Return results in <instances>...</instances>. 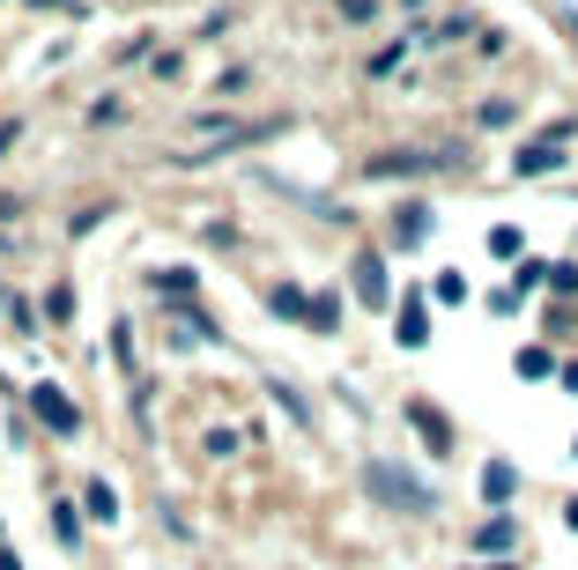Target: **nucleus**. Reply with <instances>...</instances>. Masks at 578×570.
Wrapping results in <instances>:
<instances>
[{
	"label": "nucleus",
	"mask_w": 578,
	"mask_h": 570,
	"mask_svg": "<svg viewBox=\"0 0 578 570\" xmlns=\"http://www.w3.org/2000/svg\"><path fill=\"white\" fill-rule=\"evenodd\" d=\"M30 415H38L52 438H75V430H83V407L67 401L60 385H30Z\"/></svg>",
	"instance_id": "f257e3e1"
},
{
	"label": "nucleus",
	"mask_w": 578,
	"mask_h": 570,
	"mask_svg": "<svg viewBox=\"0 0 578 570\" xmlns=\"http://www.w3.org/2000/svg\"><path fill=\"white\" fill-rule=\"evenodd\" d=\"M372 489L386 496V504H409V511H430V489H415L401 467H372Z\"/></svg>",
	"instance_id": "f03ea898"
},
{
	"label": "nucleus",
	"mask_w": 578,
	"mask_h": 570,
	"mask_svg": "<svg viewBox=\"0 0 578 570\" xmlns=\"http://www.w3.org/2000/svg\"><path fill=\"white\" fill-rule=\"evenodd\" d=\"M438 163H453V149H415V156H372L364 163V178H401V170H438Z\"/></svg>",
	"instance_id": "7ed1b4c3"
},
{
	"label": "nucleus",
	"mask_w": 578,
	"mask_h": 570,
	"mask_svg": "<svg viewBox=\"0 0 578 570\" xmlns=\"http://www.w3.org/2000/svg\"><path fill=\"white\" fill-rule=\"evenodd\" d=\"M556 163H564V141H535V149H519L512 170H519V178H541V170H556Z\"/></svg>",
	"instance_id": "20e7f679"
},
{
	"label": "nucleus",
	"mask_w": 578,
	"mask_h": 570,
	"mask_svg": "<svg viewBox=\"0 0 578 570\" xmlns=\"http://www.w3.org/2000/svg\"><path fill=\"white\" fill-rule=\"evenodd\" d=\"M409 422L423 430V445H430V452H445V445H453V430L438 422V407H430V401H415V407H409Z\"/></svg>",
	"instance_id": "39448f33"
},
{
	"label": "nucleus",
	"mask_w": 578,
	"mask_h": 570,
	"mask_svg": "<svg viewBox=\"0 0 578 570\" xmlns=\"http://www.w3.org/2000/svg\"><path fill=\"white\" fill-rule=\"evenodd\" d=\"M356 296H364V304H386V267H378V252L356 259Z\"/></svg>",
	"instance_id": "423d86ee"
},
{
	"label": "nucleus",
	"mask_w": 578,
	"mask_h": 570,
	"mask_svg": "<svg viewBox=\"0 0 578 570\" xmlns=\"http://www.w3.org/2000/svg\"><path fill=\"white\" fill-rule=\"evenodd\" d=\"M430 341V312H423V296H409L401 304V349H423Z\"/></svg>",
	"instance_id": "0eeeda50"
},
{
	"label": "nucleus",
	"mask_w": 578,
	"mask_h": 570,
	"mask_svg": "<svg viewBox=\"0 0 578 570\" xmlns=\"http://www.w3.org/2000/svg\"><path fill=\"white\" fill-rule=\"evenodd\" d=\"M512 489H519V474H512L504 459H490V467H482V496H490V504H504Z\"/></svg>",
	"instance_id": "6e6552de"
},
{
	"label": "nucleus",
	"mask_w": 578,
	"mask_h": 570,
	"mask_svg": "<svg viewBox=\"0 0 578 570\" xmlns=\"http://www.w3.org/2000/svg\"><path fill=\"white\" fill-rule=\"evenodd\" d=\"M83 504H89V519H120V496H112V482H89Z\"/></svg>",
	"instance_id": "1a4fd4ad"
},
{
	"label": "nucleus",
	"mask_w": 578,
	"mask_h": 570,
	"mask_svg": "<svg viewBox=\"0 0 578 570\" xmlns=\"http://www.w3.org/2000/svg\"><path fill=\"white\" fill-rule=\"evenodd\" d=\"M475 548H482V556H504V548H512V519H490V527L475 533Z\"/></svg>",
	"instance_id": "9d476101"
},
{
	"label": "nucleus",
	"mask_w": 578,
	"mask_h": 570,
	"mask_svg": "<svg viewBox=\"0 0 578 570\" xmlns=\"http://www.w3.org/2000/svg\"><path fill=\"white\" fill-rule=\"evenodd\" d=\"M267 304H275V312H282V319H304V326H312V304H304V289H275V296H267Z\"/></svg>",
	"instance_id": "9b49d317"
},
{
	"label": "nucleus",
	"mask_w": 578,
	"mask_h": 570,
	"mask_svg": "<svg viewBox=\"0 0 578 570\" xmlns=\"http://www.w3.org/2000/svg\"><path fill=\"white\" fill-rule=\"evenodd\" d=\"M423 230H430V207H401V244H423Z\"/></svg>",
	"instance_id": "f8f14e48"
},
{
	"label": "nucleus",
	"mask_w": 578,
	"mask_h": 570,
	"mask_svg": "<svg viewBox=\"0 0 578 570\" xmlns=\"http://www.w3.org/2000/svg\"><path fill=\"white\" fill-rule=\"evenodd\" d=\"M52 533H60V541H67V548H75V541H83V519H75V504H52Z\"/></svg>",
	"instance_id": "ddd939ff"
},
{
	"label": "nucleus",
	"mask_w": 578,
	"mask_h": 570,
	"mask_svg": "<svg viewBox=\"0 0 578 570\" xmlns=\"http://www.w3.org/2000/svg\"><path fill=\"white\" fill-rule=\"evenodd\" d=\"M490 252H497V259H519V230H512V223H497V230H490Z\"/></svg>",
	"instance_id": "4468645a"
},
{
	"label": "nucleus",
	"mask_w": 578,
	"mask_h": 570,
	"mask_svg": "<svg viewBox=\"0 0 578 570\" xmlns=\"http://www.w3.org/2000/svg\"><path fill=\"white\" fill-rule=\"evenodd\" d=\"M438 304H467V275H438Z\"/></svg>",
	"instance_id": "2eb2a0df"
},
{
	"label": "nucleus",
	"mask_w": 578,
	"mask_h": 570,
	"mask_svg": "<svg viewBox=\"0 0 578 570\" xmlns=\"http://www.w3.org/2000/svg\"><path fill=\"white\" fill-rule=\"evenodd\" d=\"M519 378H549V349H519Z\"/></svg>",
	"instance_id": "dca6fc26"
},
{
	"label": "nucleus",
	"mask_w": 578,
	"mask_h": 570,
	"mask_svg": "<svg viewBox=\"0 0 578 570\" xmlns=\"http://www.w3.org/2000/svg\"><path fill=\"white\" fill-rule=\"evenodd\" d=\"M334 319H341V304H334V296H319V304H312V326H319V333H334Z\"/></svg>",
	"instance_id": "f3484780"
},
{
	"label": "nucleus",
	"mask_w": 578,
	"mask_h": 570,
	"mask_svg": "<svg viewBox=\"0 0 578 570\" xmlns=\"http://www.w3.org/2000/svg\"><path fill=\"white\" fill-rule=\"evenodd\" d=\"M341 15H349V23H364V15H378V0H341Z\"/></svg>",
	"instance_id": "a211bd4d"
},
{
	"label": "nucleus",
	"mask_w": 578,
	"mask_h": 570,
	"mask_svg": "<svg viewBox=\"0 0 578 570\" xmlns=\"http://www.w3.org/2000/svg\"><path fill=\"white\" fill-rule=\"evenodd\" d=\"M8 215H23V201H8V193H0V223H8Z\"/></svg>",
	"instance_id": "6ab92c4d"
},
{
	"label": "nucleus",
	"mask_w": 578,
	"mask_h": 570,
	"mask_svg": "<svg viewBox=\"0 0 578 570\" xmlns=\"http://www.w3.org/2000/svg\"><path fill=\"white\" fill-rule=\"evenodd\" d=\"M564 527H571V533H578V496H571V504H564Z\"/></svg>",
	"instance_id": "aec40b11"
},
{
	"label": "nucleus",
	"mask_w": 578,
	"mask_h": 570,
	"mask_svg": "<svg viewBox=\"0 0 578 570\" xmlns=\"http://www.w3.org/2000/svg\"><path fill=\"white\" fill-rule=\"evenodd\" d=\"M0 570H23V563H15V556H8V548H0Z\"/></svg>",
	"instance_id": "412c9836"
},
{
	"label": "nucleus",
	"mask_w": 578,
	"mask_h": 570,
	"mask_svg": "<svg viewBox=\"0 0 578 570\" xmlns=\"http://www.w3.org/2000/svg\"><path fill=\"white\" fill-rule=\"evenodd\" d=\"M571 38H578V15H571Z\"/></svg>",
	"instance_id": "4be33fe9"
},
{
	"label": "nucleus",
	"mask_w": 578,
	"mask_h": 570,
	"mask_svg": "<svg viewBox=\"0 0 578 570\" xmlns=\"http://www.w3.org/2000/svg\"><path fill=\"white\" fill-rule=\"evenodd\" d=\"M571 452H578V445H571Z\"/></svg>",
	"instance_id": "5701e85b"
}]
</instances>
